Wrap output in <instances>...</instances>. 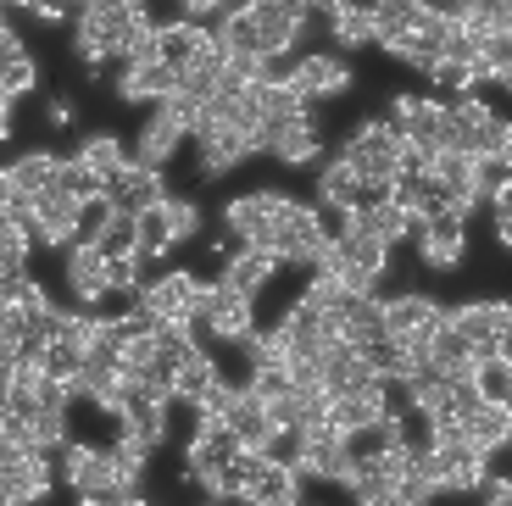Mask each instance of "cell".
<instances>
[{"instance_id": "cell-1", "label": "cell", "mask_w": 512, "mask_h": 506, "mask_svg": "<svg viewBox=\"0 0 512 506\" xmlns=\"http://www.w3.org/2000/svg\"><path fill=\"white\" fill-rule=\"evenodd\" d=\"M401 151H407V140L396 134V123H390V117H368V123L340 145V162L362 178V190H390V178L401 173Z\"/></svg>"}, {"instance_id": "cell-2", "label": "cell", "mask_w": 512, "mask_h": 506, "mask_svg": "<svg viewBox=\"0 0 512 506\" xmlns=\"http://www.w3.org/2000/svg\"><path fill=\"white\" fill-rule=\"evenodd\" d=\"M62 479H67V490H73V495H84V501H95V506H106V501H140L134 484L117 479L112 451H106V445L62 440Z\"/></svg>"}, {"instance_id": "cell-3", "label": "cell", "mask_w": 512, "mask_h": 506, "mask_svg": "<svg viewBox=\"0 0 512 506\" xmlns=\"http://www.w3.org/2000/svg\"><path fill=\"white\" fill-rule=\"evenodd\" d=\"M240 12L251 17V34L262 56H290L301 45V34L312 28V17H318L307 0H240Z\"/></svg>"}, {"instance_id": "cell-4", "label": "cell", "mask_w": 512, "mask_h": 506, "mask_svg": "<svg viewBox=\"0 0 512 506\" xmlns=\"http://www.w3.org/2000/svg\"><path fill=\"white\" fill-rule=\"evenodd\" d=\"M284 212H290V195L251 190V195H234L223 206V228H229L234 245H262V251H273V234H279Z\"/></svg>"}, {"instance_id": "cell-5", "label": "cell", "mask_w": 512, "mask_h": 506, "mask_svg": "<svg viewBox=\"0 0 512 506\" xmlns=\"http://www.w3.org/2000/svg\"><path fill=\"white\" fill-rule=\"evenodd\" d=\"M190 323H201L206 334H218V340H240L245 329H256V295H240V290H229L223 279H212V284H195V317Z\"/></svg>"}, {"instance_id": "cell-6", "label": "cell", "mask_w": 512, "mask_h": 506, "mask_svg": "<svg viewBox=\"0 0 512 506\" xmlns=\"http://www.w3.org/2000/svg\"><path fill=\"white\" fill-rule=\"evenodd\" d=\"M412 245H418V262L429 267V273H457V267L468 262V217H462L457 206H435V212L423 217Z\"/></svg>"}, {"instance_id": "cell-7", "label": "cell", "mask_w": 512, "mask_h": 506, "mask_svg": "<svg viewBox=\"0 0 512 506\" xmlns=\"http://www.w3.org/2000/svg\"><path fill=\"white\" fill-rule=\"evenodd\" d=\"M390 123L407 145H423V151H451V112L435 95H396L390 101Z\"/></svg>"}, {"instance_id": "cell-8", "label": "cell", "mask_w": 512, "mask_h": 506, "mask_svg": "<svg viewBox=\"0 0 512 506\" xmlns=\"http://www.w3.org/2000/svg\"><path fill=\"white\" fill-rule=\"evenodd\" d=\"M23 228H28V240H45V245H56V251H62V245H73L78 234H84V201H73V195H62L51 184V190L34 195Z\"/></svg>"}, {"instance_id": "cell-9", "label": "cell", "mask_w": 512, "mask_h": 506, "mask_svg": "<svg viewBox=\"0 0 512 506\" xmlns=\"http://www.w3.org/2000/svg\"><path fill=\"white\" fill-rule=\"evenodd\" d=\"M379 317H384V334H390V340H401V345H407V351L423 362L429 329L446 317V306L429 301V295H418V290H407V295H390V301L379 306Z\"/></svg>"}, {"instance_id": "cell-10", "label": "cell", "mask_w": 512, "mask_h": 506, "mask_svg": "<svg viewBox=\"0 0 512 506\" xmlns=\"http://www.w3.org/2000/svg\"><path fill=\"white\" fill-rule=\"evenodd\" d=\"M323 245H329V223H323V212H318V206L290 201L279 234H273V256L290 262V267H312L323 256Z\"/></svg>"}, {"instance_id": "cell-11", "label": "cell", "mask_w": 512, "mask_h": 506, "mask_svg": "<svg viewBox=\"0 0 512 506\" xmlns=\"http://www.w3.org/2000/svg\"><path fill=\"white\" fill-rule=\"evenodd\" d=\"M195 273H162V279H151L145 284L140 279V290H134V306H140L151 323H190L195 317ZM195 329V323H190Z\"/></svg>"}, {"instance_id": "cell-12", "label": "cell", "mask_w": 512, "mask_h": 506, "mask_svg": "<svg viewBox=\"0 0 512 506\" xmlns=\"http://www.w3.org/2000/svg\"><path fill=\"white\" fill-rule=\"evenodd\" d=\"M290 89L301 101H329V95H346L351 89V62L346 51H312V56H295L290 62Z\"/></svg>"}, {"instance_id": "cell-13", "label": "cell", "mask_w": 512, "mask_h": 506, "mask_svg": "<svg viewBox=\"0 0 512 506\" xmlns=\"http://www.w3.org/2000/svg\"><path fill=\"white\" fill-rule=\"evenodd\" d=\"M256 145L245 128L234 123H201V134H195V162H201V178H223L234 173L240 162H251Z\"/></svg>"}, {"instance_id": "cell-14", "label": "cell", "mask_w": 512, "mask_h": 506, "mask_svg": "<svg viewBox=\"0 0 512 506\" xmlns=\"http://www.w3.org/2000/svg\"><path fill=\"white\" fill-rule=\"evenodd\" d=\"M446 317L457 323L462 334H468V345H474V356L479 351H507V334H512V312H507V301H462V306H446Z\"/></svg>"}, {"instance_id": "cell-15", "label": "cell", "mask_w": 512, "mask_h": 506, "mask_svg": "<svg viewBox=\"0 0 512 506\" xmlns=\"http://www.w3.org/2000/svg\"><path fill=\"white\" fill-rule=\"evenodd\" d=\"M106 201H112V206H128V212H140V206L167 201V178H162V167L123 162L112 178H106Z\"/></svg>"}, {"instance_id": "cell-16", "label": "cell", "mask_w": 512, "mask_h": 506, "mask_svg": "<svg viewBox=\"0 0 512 506\" xmlns=\"http://www.w3.org/2000/svg\"><path fill=\"white\" fill-rule=\"evenodd\" d=\"M67 290H73L78 306H95L106 295V251L90 234H78V240L67 245Z\"/></svg>"}, {"instance_id": "cell-17", "label": "cell", "mask_w": 512, "mask_h": 506, "mask_svg": "<svg viewBox=\"0 0 512 506\" xmlns=\"http://www.w3.org/2000/svg\"><path fill=\"white\" fill-rule=\"evenodd\" d=\"M167 89H179V67L162 62V56H151V62H123L117 67V95L134 106L145 101H162Z\"/></svg>"}, {"instance_id": "cell-18", "label": "cell", "mask_w": 512, "mask_h": 506, "mask_svg": "<svg viewBox=\"0 0 512 506\" xmlns=\"http://www.w3.org/2000/svg\"><path fill=\"white\" fill-rule=\"evenodd\" d=\"M273 267H279L273 251H262V245H234V251L223 256L218 279L229 284V290H240V295H262V284L273 279Z\"/></svg>"}, {"instance_id": "cell-19", "label": "cell", "mask_w": 512, "mask_h": 506, "mask_svg": "<svg viewBox=\"0 0 512 506\" xmlns=\"http://www.w3.org/2000/svg\"><path fill=\"white\" fill-rule=\"evenodd\" d=\"M462 423H468V445H474V451H485V456L507 451V440H512L507 401H474L468 412H462Z\"/></svg>"}, {"instance_id": "cell-20", "label": "cell", "mask_w": 512, "mask_h": 506, "mask_svg": "<svg viewBox=\"0 0 512 506\" xmlns=\"http://www.w3.org/2000/svg\"><path fill=\"white\" fill-rule=\"evenodd\" d=\"M184 145V128L173 123V117L162 112V106H151V117H145L140 140H134V151H128V162H145V167H167L173 162V151Z\"/></svg>"}, {"instance_id": "cell-21", "label": "cell", "mask_w": 512, "mask_h": 506, "mask_svg": "<svg viewBox=\"0 0 512 506\" xmlns=\"http://www.w3.org/2000/svg\"><path fill=\"white\" fill-rule=\"evenodd\" d=\"M39 84V67H34V56H28V45L17 39V28L0 17V89L6 95H28V89Z\"/></svg>"}, {"instance_id": "cell-22", "label": "cell", "mask_w": 512, "mask_h": 506, "mask_svg": "<svg viewBox=\"0 0 512 506\" xmlns=\"http://www.w3.org/2000/svg\"><path fill=\"white\" fill-rule=\"evenodd\" d=\"M368 201V190H362V178L351 173L340 156L334 162H318V212H351V206H362Z\"/></svg>"}, {"instance_id": "cell-23", "label": "cell", "mask_w": 512, "mask_h": 506, "mask_svg": "<svg viewBox=\"0 0 512 506\" xmlns=\"http://www.w3.org/2000/svg\"><path fill=\"white\" fill-rule=\"evenodd\" d=\"M323 17H329L334 51H368L373 45V23H368V6H362V0H334Z\"/></svg>"}, {"instance_id": "cell-24", "label": "cell", "mask_w": 512, "mask_h": 506, "mask_svg": "<svg viewBox=\"0 0 512 506\" xmlns=\"http://www.w3.org/2000/svg\"><path fill=\"white\" fill-rule=\"evenodd\" d=\"M212 379H218V362L201 351V345H190V351L173 362V401H184V406H195L206 390H212Z\"/></svg>"}, {"instance_id": "cell-25", "label": "cell", "mask_w": 512, "mask_h": 506, "mask_svg": "<svg viewBox=\"0 0 512 506\" xmlns=\"http://www.w3.org/2000/svg\"><path fill=\"white\" fill-rule=\"evenodd\" d=\"M173 251V223H167V201L140 206L134 212V256L140 262H156V256Z\"/></svg>"}, {"instance_id": "cell-26", "label": "cell", "mask_w": 512, "mask_h": 506, "mask_svg": "<svg viewBox=\"0 0 512 506\" xmlns=\"http://www.w3.org/2000/svg\"><path fill=\"white\" fill-rule=\"evenodd\" d=\"M468 384H474L479 401H507V395H512V362H507V351H479L474 367H468Z\"/></svg>"}, {"instance_id": "cell-27", "label": "cell", "mask_w": 512, "mask_h": 506, "mask_svg": "<svg viewBox=\"0 0 512 506\" xmlns=\"http://www.w3.org/2000/svg\"><path fill=\"white\" fill-rule=\"evenodd\" d=\"M273 162H284V167H318L323 162V134H318V123H295L290 134H279V145H273Z\"/></svg>"}, {"instance_id": "cell-28", "label": "cell", "mask_w": 512, "mask_h": 506, "mask_svg": "<svg viewBox=\"0 0 512 506\" xmlns=\"http://www.w3.org/2000/svg\"><path fill=\"white\" fill-rule=\"evenodd\" d=\"M423 0H368V23H373V45H390L396 34H407Z\"/></svg>"}, {"instance_id": "cell-29", "label": "cell", "mask_w": 512, "mask_h": 506, "mask_svg": "<svg viewBox=\"0 0 512 506\" xmlns=\"http://www.w3.org/2000/svg\"><path fill=\"white\" fill-rule=\"evenodd\" d=\"M95 245H101L106 256H117V251H134V212L128 206H106L101 217H95L90 228H84Z\"/></svg>"}, {"instance_id": "cell-30", "label": "cell", "mask_w": 512, "mask_h": 506, "mask_svg": "<svg viewBox=\"0 0 512 506\" xmlns=\"http://www.w3.org/2000/svg\"><path fill=\"white\" fill-rule=\"evenodd\" d=\"M429 173L440 178L446 206L457 201L462 190H474V184H468V178H474V156H468V151H429Z\"/></svg>"}, {"instance_id": "cell-31", "label": "cell", "mask_w": 512, "mask_h": 506, "mask_svg": "<svg viewBox=\"0 0 512 506\" xmlns=\"http://www.w3.org/2000/svg\"><path fill=\"white\" fill-rule=\"evenodd\" d=\"M6 178H12L23 195H39V190H51V178H56V156L51 151H23L17 162H6Z\"/></svg>"}, {"instance_id": "cell-32", "label": "cell", "mask_w": 512, "mask_h": 506, "mask_svg": "<svg viewBox=\"0 0 512 506\" xmlns=\"http://www.w3.org/2000/svg\"><path fill=\"white\" fill-rule=\"evenodd\" d=\"M78 162H84V167H90V173L106 184V178H112L117 167L128 162V145L117 140V134H90V140L78 145Z\"/></svg>"}, {"instance_id": "cell-33", "label": "cell", "mask_w": 512, "mask_h": 506, "mask_svg": "<svg viewBox=\"0 0 512 506\" xmlns=\"http://www.w3.org/2000/svg\"><path fill=\"white\" fill-rule=\"evenodd\" d=\"M51 184L62 195H73V201H95V195H106V184L78 162V156H56V178H51Z\"/></svg>"}, {"instance_id": "cell-34", "label": "cell", "mask_w": 512, "mask_h": 506, "mask_svg": "<svg viewBox=\"0 0 512 506\" xmlns=\"http://www.w3.org/2000/svg\"><path fill=\"white\" fill-rule=\"evenodd\" d=\"M507 178H512V156L507 151H485V156H474V195L485 201V195H496V190H507Z\"/></svg>"}, {"instance_id": "cell-35", "label": "cell", "mask_w": 512, "mask_h": 506, "mask_svg": "<svg viewBox=\"0 0 512 506\" xmlns=\"http://www.w3.org/2000/svg\"><path fill=\"white\" fill-rule=\"evenodd\" d=\"M140 256L134 251H117V256H106V295H134L140 290Z\"/></svg>"}, {"instance_id": "cell-36", "label": "cell", "mask_w": 512, "mask_h": 506, "mask_svg": "<svg viewBox=\"0 0 512 506\" xmlns=\"http://www.w3.org/2000/svg\"><path fill=\"white\" fill-rule=\"evenodd\" d=\"M167 223H173V245H184V240H195L201 234V206L195 201H184V195H167Z\"/></svg>"}, {"instance_id": "cell-37", "label": "cell", "mask_w": 512, "mask_h": 506, "mask_svg": "<svg viewBox=\"0 0 512 506\" xmlns=\"http://www.w3.org/2000/svg\"><path fill=\"white\" fill-rule=\"evenodd\" d=\"M507 145H512V128H507V117H501V112H490L485 123L474 128V145H468V151H474V156H485V151H507Z\"/></svg>"}, {"instance_id": "cell-38", "label": "cell", "mask_w": 512, "mask_h": 506, "mask_svg": "<svg viewBox=\"0 0 512 506\" xmlns=\"http://www.w3.org/2000/svg\"><path fill=\"white\" fill-rule=\"evenodd\" d=\"M67 440V412H39L34 406V445L39 451H62Z\"/></svg>"}, {"instance_id": "cell-39", "label": "cell", "mask_w": 512, "mask_h": 506, "mask_svg": "<svg viewBox=\"0 0 512 506\" xmlns=\"http://www.w3.org/2000/svg\"><path fill=\"white\" fill-rule=\"evenodd\" d=\"M474 490H479V501H490V506H501V501H507V495H512V484L507 479H501V473H479V479H474Z\"/></svg>"}, {"instance_id": "cell-40", "label": "cell", "mask_w": 512, "mask_h": 506, "mask_svg": "<svg viewBox=\"0 0 512 506\" xmlns=\"http://www.w3.org/2000/svg\"><path fill=\"white\" fill-rule=\"evenodd\" d=\"M73 117H78V106L67 101V95H51V101H45V123L51 128H73Z\"/></svg>"}, {"instance_id": "cell-41", "label": "cell", "mask_w": 512, "mask_h": 506, "mask_svg": "<svg viewBox=\"0 0 512 506\" xmlns=\"http://www.w3.org/2000/svg\"><path fill=\"white\" fill-rule=\"evenodd\" d=\"M223 6H234V0H179V17H212Z\"/></svg>"}, {"instance_id": "cell-42", "label": "cell", "mask_w": 512, "mask_h": 506, "mask_svg": "<svg viewBox=\"0 0 512 506\" xmlns=\"http://www.w3.org/2000/svg\"><path fill=\"white\" fill-rule=\"evenodd\" d=\"M28 17H34V23H45V28H56V23H62V6H56V0H39Z\"/></svg>"}, {"instance_id": "cell-43", "label": "cell", "mask_w": 512, "mask_h": 506, "mask_svg": "<svg viewBox=\"0 0 512 506\" xmlns=\"http://www.w3.org/2000/svg\"><path fill=\"white\" fill-rule=\"evenodd\" d=\"M6 134H12V95L0 89V140H6Z\"/></svg>"}, {"instance_id": "cell-44", "label": "cell", "mask_w": 512, "mask_h": 506, "mask_svg": "<svg viewBox=\"0 0 512 506\" xmlns=\"http://www.w3.org/2000/svg\"><path fill=\"white\" fill-rule=\"evenodd\" d=\"M0 6H6V12H34L39 0H0Z\"/></svg>"}, {"instance_id": "cell-45", "label": "cell", "mask_w": 512, "mask_h": 506, "mask_svg": "<svg viewBox=\"0 0 512 506\" xmlns=\"http://www.w3.org/2000/svg\"><path fill=\"white\" fill-rule=\"evenodd\" d=\"M435 6H440V12H457V0H435Z\"/></svg>"}, {"instance_id": "cell-46", "label": "cell", "mask_w": 512, "mask_h": 506, "mask_svg": "<svg viewBox=\"0 0 512 506\" xmlns=\"http://www.w3.org/2000/svg\"><path fill=\"white\" fill-rule=\"evenodd\" d=\"M0 17H6V6H0Z\"/></svg>"}]
</instances>
